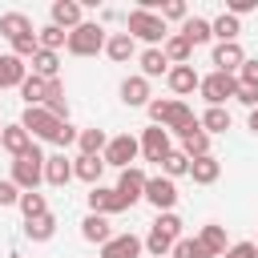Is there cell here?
<instances>
[{
	"mask_svg": "<svg viewBox=\"0 0 258 258\" xmlns=\"http://www.w3.org/2000/svg\"><path fill=\"white\" fill-rule=\"evenodd\" d=\"M121 101L125 105H149L153 97H149V81L145 77H125L121 81Z\"/></svg>",
	"mask_w": 258,
	"mask_h": 258,
	"instance_id": "obj_21",
	"label": "cell"
},
{
	"mask_svg": "<svg viewBox=\"0 0 258 258\" xmlns=\"http://www.w3.org/2000/svg\"><path fill=\"white\" fill-rule=\"evenodd\" d=\"M44 109H48L56 121H69V101H64V89H60V81H48V93H44Z\"/></svg>",
	"mask_w": 258,
	"mask_h": 258,
	"instance_id": "obj_34",
	"label": "cell"
},
{
	"mask_svg": "<svg viewBox=\"0 0 258 258\" xmlns=\"http://www.w3.org/2000/svg\"><path fill=\"white\" fill-rule=\"evenodd\" d=\"M105 44H109L105 28H101V24H93V20H85L81 28H73V32H69V44H64V48H69L73 56H97Z\"/></svg>",
	"mask_w": 258,
	"mask_h": 258,
	"instance_id": "obj_5",
	"label": "cell"
},
{
	"mask_svg": "<svg viewBox=\"0 0 258 258\" xmlns=\"http://www.w3.org/2000/svg\"><path fill=\"white\" fill-rule=\"evenodd\" d=\"M238 85H254V89H258V60L246 56V64L238 69Z\"/></svg>",
	"mask_w": 258,
	"mask_h": 258,
	"instance_id": "obj_45",
	"label": "cell"
},
{
	"mask_svg": "<svg viewBox=\"0 0 258 258\" xmlns=\"http://www.w3.org/2000/svg\"><path fill=\"white\" fill-rule=\"evenodd\" d=\"M169 149H173V145H169V129L149 125V129L141 133V153H145V161H157V165H161V161L169 157Z\"/></svg>",
	"mask_w": 258,
	"mask_h": 258,
	"instance_id": "obj_11",
	"label": "cell"
},
{
	"mask_svg": "<svg viewBox=\"0 0 258 258\" xmlns=\"http://www.w3.org/2000/svg\"><path fill=\"white\" fill-rule=\"evenodd\" d=\"M36 40H40V48H48V52H56L60 44H69V32H64V28H56V24L48 20V24H44V28L36 32Z\"/></svg>",
	"mask_w": 258,
	"mask_h": 258,
	"instance_id": "obj_39",
	"label": "cell"
},
{
	"mask_svg": "<svg viewBox=\"0 0 258 258\" xmlns=\"http://www.w3.org/2000/svg\"><path fill=\"white\" fill-rule=\"evenodd\" d=\"M56 69H60V56H56V52H48V48H36V56H32V77L56 81Z\"/></svg>",
	"mask_w": 258,
	"mask_h": 258,
	"instance_id": "obj_32",
	"label": "cell"
},
{
	"mask_svg": "<svg viewBox=\"0 0 258 258\" xmlns=\"http://www.w3.org/2000/svg\"><path fill=\"white\" fill-rule=\"evenodd\" d=\"M48 12H52V24H56V28H69V32H73V28L85 24V12H81L77 0H52Z\"/></svg>",
	"mask_w": 258,
	"mask_h": 258,
	"instance_id": "obj_15",
	"label": "cell"
},
{
	"mask_svg": "<svg viewBox=\"0 0 258 258\" xmlns=\"http://www.w3.org/2000/svg\"><path fill=\"white\" fill-rule=\"evenodd\" d=\"M44 93H48V81L44 77H24V85H20V97H24V109H32V105H44Z\"/></svg>",
	"mask_w": 258,
	"mask_h": 258,
	"instance_id": "obj_33",
	"label": "cell"
},
{
	"mask_svg": "<svg viewBox=\"0 0 258 258\" xmlns=\"http://www.w3.org/2000/svg\"><path fill=\"white\" fill-rule=\"evenodd\" d=\"M77 145H81V157H101L105 145H109V137H105V129H81Z\"/></svg>",
	"mask_w": 258,
	"mask_h": 258,
	"instance_id": "obj_31",
	"label": "cell"
},
{
	"mask_svg": "<svg viewBox=\"0 0 258 258\" xmlns=\"http://www.w3.org/2000/svg\"><path fill=\"white\" fill-rule=\"evenodd\" d=\"M125 210V202L117 198V189H109V185H93L89 189V214H121Z\"/></svg>",
	"mask_w": 258,
	"mask_h": 258,
	"instance_id": "obj_13",
	"label": "cell"
},
{
	"mask_svg": "<svg viewBox=\"0 0 258 258\" xmlns=\"http://www.w3.org/2000/svg\"><path fill=\"white\" fill-rule=\"evenodd\" d=\"M234 101H242L246 109H258V89H254V85H238V93H234Z\"/></svg>",
	"mask_w": 258,
	"mask_h": 258,
	"instance_id": "obj_46",
	"label": "cell"
},
{
	"mask_svg": "<svg viewBox=\"0 0 258 258\" xmlns=\"http://www.w3.org/2000/svg\"><path fill=\"white\" fill-rule=\"evenodd\" d=\"M218 173H222V161L210 153V157H198V161H189V177L198 181V185H214L218 181Z\"/></svg>",
	"mask_w": 258,
	"mask_h": 258,
	"instance_id": "obj_22",
	"label": "cell"
},
{
	"mask_svg": "<svg viewBox=\"0 0 258 258\" xmlns=\"http://www.w3.org/2000/svg\"><path fill=\"white\" fill-rule=\"evenodd\" d=\"M145 169L141 165H129V169H121V177H117V198L125 202V210L133 206V202H141L145 198Z\"/></svg>",
	"mask_w": 258,
	"mask_h": 258,
	"instance_id": "obj_10",
	"label": "cell"
},
{
	"mask_svg": "<svg viewBox=\"0 0 258 258\" xmlns=\"http://www.w3.org/2000/svg\"><path fill=\"white\" fill-rule=\"evenodd\" d=\"M20 125L28 129V137H32V141H56V133H60V125H64V121H56L44 105H32V109H24Z\"/></svg>",
	"mask_w": 258,
	"mask_h": 258,
	"instance_id": "obj_6",
	"label": "cell"
},
{
	"mask_svg": "<svg viewBox=\"0 0 258 258\" xmlns=\"http://www.w3.org/2000/svg\"><path fill=\"white\" fill-rule=\"evenodd\" d=\"M141 238L137 234H113L105 246H101V258H137L141 254Z\"/></svg>",
	"mask_w": 258,
	"mask_h": 258,
	"instance_id": "obj_14",
	"label": "cell"
},
{
	"mask_svg": "<svg viewBox=\"0 0 258 258\" xmlns=\"http://www.w3.org/2000/svg\"><path fill=\"white\" fill-rule=\"evenodd\" d=\"M24 234H28L32 242H48V238L56 234V218H52V214H44V218H32V222H24Z\"/></svg>",
	"mask_w": 258,
	"mask_h": 258,
	"instance_id": "obj_37",
	"label": "cell"
},
{
	"mask_svg": "<svg viewBox=\"0 0 258 258\" xmlns=\"http://www.w3.org/2000/svg\"><path fill=\"white\" fill-rule=\"evenodd\" d=\"M149 109V117H153V125H161V129H169V133H185V129H194L198 125V117H194V109L185 105V101H149L145 105Z\"/></svg>",
	"mask_w": 258,
	"mask_h": 258,
	"instance_id": "obj_1",
	"label": "cell"
},
{
	"mask_svg": "<svg viewBox=\"0 0 258 258\" xmlns=\"http://www.w3.org/2000/svg\"><path fill=\"white\" fill-rule=\"evenodd\" d=\"M161 52H165L169 64H189V52H194V48H189V40H185L181 32H169L165 44H161Z\"/></svg>",
	"mask_w": 258,
	"mask_h": 258,
	"instance_id": "obj_26",
	"label": "cell"
},
{
	"mask_svg": "<svg viewBox=\"0 0 258 258\" xmlns=\"http://www.w3.org/2000/svg\"><path fill=\"white\" fill-rule=\"evenodd\" d=\"M0 145H4L12 157H24V153H28L36 141H32V137H28V129L16 121V125H4V133H0Z\"/></svg>",
	"mask_w": 258,
	"mask_h": 258,
	"instance_id": "obj_17",
	"label": "cell"
},
{
	"mask_svg": "<svg viewBox=\"0 0 258 258\" xmlns=\"http://www.w3.org/2000/svg\"><path fill=\"white\" fill-rule=\"evenodd\" d=\"M181 238H185V234H181V218L169 210V214H157V222H153V230H149V238H145V250H149L153 258H169Z\"/></svg>",
	"mask_w": 258,
	"mask_h": 258,
	"instance_id": "obj_2",
	"label": "cell"
},
{
	"mask_svg": "<svg viewBox=\"0 0 258 258\" xmlns=\"http://www.w3.org/2000/svg\"><path fill=\"white\" fill-rule=\"evenodd\" d=\"M222 258H258V242H234Z\"/></svg>",
	"mask_w": 258,
	"mask_h": 258,
	"instance_id": "obj_43",
	"label": "cell"
},
{
	"mask_svg": "<svg viewBox=\"0 0 258 258\" xmlns=\"http://www.w3.org/2000/svg\"><path fill=\"white\" fill-rule=\"evenodd\" d=\"M77 137H81V133H77V129H73V125H69V121H64V125H60V133H56V141H52V145H60V149H69V145H77Z\"/></svg>",
	"mask_w": 258,
	"mask_h": 258,
	"instance_id": "obj_47",
	"label": "cell"
},
{
	"mask_svg": "<svg viewBox=\"0 0 258 258\" xmlns=\"http://www.w3.org/2000/svg\"><path fill=\"white\" fill-rule=\"evenodd\" d=\"M198 242L206 246V254L210 258H218V254H226L230 246H226V226H218V222H210V226H202V234H198Z\"/></svg>",
	"mask_w": 258,
	"mask_h": 258,
	"instance_id": "obj_24",
	"label": "cell"
},
{
	"mask_svg": "<svg viewBox=\"0 0 258 258\" xmlns=\"http://www.w3.org/2000/svg\"><path fill=\"white\" fill-rule=\"evenodd\" d=\"M254 8H258V0H230L226 12H230V16H246V12H254Z\"/></svg>",
	"mask_w": 258,
	"mask_h": 258,
	"instance_id": "obj_48",
	"label": "cell"
},
{
	"mask_svg": "<svg viewBox=\"0 0 258 258\" xmlns=\"http://www.w3.org/2000/svg\"><path fill=\"white\" fill-rule=\"evenodd\" d=\"M0 133H4V121H0Z\"/></svg>",
	"mask_w": 258,
	"mask_h": 258,
	"instance_id": "obj_50",
	"label": "cell"
},
{
	"mask_svg": "<svg viewBox=\"0 0 258 258\" xmlns=\"http://www.w3.org/2000/svg\"><path fill=\"white\" fill-rule=\"evenodd\" d=\"M44 149L40 145H32L24 157H12V181H16V189L20 194H32L40 181H44Z\"/></svg>",
	"mask_w": 258,
	"mask_h": 258,
	"instance_id": "obj_4",
	"label": "cell"
},
{
	"mask_svg": "<svg viewBox=\"0 0 258 258\" xmlns=\"http://www.w3.org/2000/svg\"><path fill=\"white\" fill-rule=\"evenodd\" d=\"M101 173H105V157H77L73 161V177H81L89 185H101Z\"/></svg>",
	"mask_w": 258,
	"mask_h": 258,
	"instance_id": "obj_27",
	"label": "cell"
},
{
	"mask_svg": "<svg viewBox=\"0 0 258 258\" xmlns=\"http://www.w3.org/2000/svg\"><path fill=\"white\" fill-rule=\"evenodd\" d=\"M250 129L258 133V109H250Z\"/></svg>",
	"mask_w": 258,
	"mask_h": 258,
	"instance_id": "obj_49",
	"label": "cell"
},
{
	"mask_svg": "<svg viewBox=\"0 0 258 258\" xmlns=\"http://www.w3.org/2000/svg\"><path fill=\"white\" fill-rule=\"evenodd\" d=\"M141 153V141L133 137V133H121V137H109V145H105V165H117V169H129L133 165V157Z\"/></svg>",
	"mask_w": 258,
	"mask_h": 258,
	"instance_id": "obj_7",
	"label": "cell"
},
{
	"mask_svg": "<svg viewBox=\"0 0 258 258\" xmlns=\"http://www.w3.org/2000/svg\"><path fill=\"white\" fill-rule=\"evenodd\" d=\"M214 24V36H218V44H230V40H238V32H242V24H238V16H230V12H222L218 20H210Z\"/></svg>",
	"mask_w": 258,
	"mask_h": 258,
	"instance_id": "obj_36",
	"label": "cell"
},
{
	"mask_svg": "<svg viewBox=\"0 0 258 258\" xmlns=\"http://www.w3.org/2000/svg\"><path fill=\"white\" fill-rule=\"evenodd\" d=\"M105 52H109V60L125 64V60L137 52V40H133L129 32H113V36H109V44H105Z\"/></svg>",
	"mask_w": 258,
	"mask_h": 258,
	"instance_id": "obj_25",
	"label": "cell"
},
{
	"mask_svg": "<svg viewBox=\"0 0 258 258\" xmlns=\"http://www.w3.org/2000/svg\"><path fill=\"white\" fill-rule=\"evenodd\" d=\"M181 36L189 40V48H198V44H206V40L214 36V24H210V20H202V16H189V20L181 24Z\"/></svg>",
	"mask_w": 258,
	"mask_h": 258,
	"instance_id": "obj_29",
	"label": "cell"
},
{
	"mask_svg": "<svg viewBox=\"0 0 258 258\" xmlns=\"http://www.w3.org/2000/svg\"><path fill=\"white\" fill-rule=\"evenodd\" d=\"M165 81H169V89H173L177 97H185V93H194V89L202 85V77L194 73V64H173V69L165 73Z\"/></svg>",
	"mask_w": 258,
	"mask_h": 258,
	"instance_id": "obj_19",
	"label": "cell"
},
{
	"mask_svg": "<svg viewBox=\"0 0 258 258\" xmlns=\"http://www.w3.org/2000/svg\"><path fill=\"white\" fill-rule=\"evenodd\" d=\"M44 181H48V185H69V181H73V161H69L64 153H52V157L44 161Z\"/></svg>",
	"mask_w": 258,
	"mask_h": 258,
	"instance_id": "obj_20",
	"label": "cell"
},
{
	"mask_svg": "<svg viewBox=\"0 0 258 258\" xmlns=\"http://www.w3.org/2000/svg\"><path fill=\"white\" fill-rule=\"evenodd\" d=\"M210 60L218 64V73H234V77H238V69L246 64V52H242L238 40H230V44H214V56H210Z\"/></svg>",
	"mask_w": 258,
	"mask_h": 258,
	"instance_id": "obj_12",
	"label": "cell"
},
{
	"mask_svg": "<svg viewBox=\"0 0 258 258\" xmlns=\"http://www.w3.org/2000/svg\"><path fill=\"white\" fill-rule=\"evenodd\" d=\"M20 214H24V222H32V218H44L48 214V202H44V194H20Z\"/></svg>",
	"mask_w": 258,
	"mask_h": 258,
	"instance_id": "obj_38",
	"label": "cell"
},
{
	"mask_svg": "<svg viewBox=\"0 0 258 258\" xmlns=\"http://www.w3.org/2000/svg\"><path fill=\"white\" fill-rule=\"evenodd\" d=\"M198 89H202V97H206L210 105H222L226 97H234V93H238V77H234V73H218V69H214L210 77H202V85H198Z\"/></svg>",
	"mask_w": 258,
	"mask_h": 258,
	"instance_id": "obj_9",
	"label": "cell"
},
{
	"mask_svg": "<svg viewBox=\"0 0 258 258\" xmlns=\"http://www.w3.org/2000/svg\"><path fill=\"white\" fill-rule=\"evenodd\" d=\"M198 121H202V129H206V133H226V129H230V109L210 105V109H206Z\"/></svg>",
	"mask_w": 258,
	"mask_h": 258,
	"instance_id": "obj_35",
	"label": "cell"
},
{
	"mask_svg": "<svg viewBox=\"0 0 258 258\" xmlns=\"http://www.w3.org/2000/svg\"><path fill=\"white\" fill-rule=\"evenodd\" d=\"M125 32H129L133 40H145L149 48H157V44H165V36H169V28H165V20H161L157 12H145V8H133V12L125 16Z\"/></svg>",
	"mask_w": 258,
	"mask_h": 258,
	"instance_id": "obj_3",
	"label": "cell"
},
{
	"mask_svg": "<svg viewBox=\"0 0 258 258\" xmlns=\"http://www.w3.org/2000/svg\"><path fill=\"white\" fill-rule=\"evenodd\" d=\"M137 64H141V77H145V81H149V77L169 73V60H165V52H161V48H145V52L137 56Z\"/></svg>",
	"mask_w": 258,
	"mask_h": 258,
	"instance_id": "obj_30",
	"label": "cell"
},
{
	"mask_svg": "<svg viewBox=\"0 0 258 258\" xmlns=\"http://www.w3.org/2000/svg\"><path fill=\"white\" fill-rule=\"evenodd\" d=\"M0 206H20V189H16V181L8 177V181H0Z\"/></svg>",
	"mask_w": 258,
	"mask_h": 258,
	"instance_id": "obj_44",
	"label": "cell"
},
{
	"mask_svg": "<svg viewBox=\"0 0 258 258\" xmlns=\"http://www.w3.org/2000/svg\"><path fill=\"white\" fill-rule=\"evenodd\" d=\"M145 202L157 210V214H169L173 206H177V185H173V177H149L145 181Z\"/></svg>",
	"mask_w": 258,
	"mask_h": 258,
	"instance_id": "obj_8",
	"label": "cell"
},
{
	"mask_svg": "<svg viewBox=\"0 0 258 258\" xmlns=\"http://www.w3.org/2000/svg\"><path fill=\"white\" fill-rule=\"evenodd\" d=\"M81 238H85V242H101V246H105V242L113 238L109 218H105V214H89V218L81 222Z\"/></svg>",
	"mask_w": 258,
	"mask_h": 258,
	"instance_id": "obj_23",
	"label": "cell"
},
{
	"mask_svg": "<svg viewBox=\"0 0 258 258\" xmlns=\"http://www.w3.org/2000/svg\"><path fill=\"white\" fill-rule=\"evenodd\" d=\"M28 77V64L12 52H0V89H20Z\"/></svg>",
	"mask_w": 258,
	"mask_h": 258,
	"instance_id": "obj_16",
	"label": "cell"
},
{
	"mask_svg": "<svg viewBox=\"0 0 258 258\" xmlns=\"http://www.w3.org/2000/svg\"><path fill=\"white\" fill-rule=\"evenodd\" d=\"M169 258H210V254H206V246H202L198 238H181V242L173 246Z\"/></svg>",
	"mask_w": 258,
	"mask_h": 258,
	"instance_id": "obj_41",
	"label": "cell"
},
{
	"mask_svg": "<svg viewBox=\"0 0 258 258\" xmlns=\"http://www.w3.org/2000/svg\"><path fill=\"white\" fill-rule=\"evenodd\" d=\"M161 20H189V8L181 0H169V4H161Z\"/></svg>",
	"mask_w": 258,
	"mask_h": 258,
	"instance_id": "obj_42",
	"label": "cell"
},
{
	"mask_svg": "<svg viewBox=\"0 0 258 258\" xmlns=\"http://www.w3.org/2000/svg\"><path fill=\"white\" fill-rule=\"evenodd\" d=\"M0 32H4L8 40H20V36L32 32V20H28L24 12H4V16H0Z\"/></svg>",
	"mask_w": 258,
	"mask_h": 258,
	"instance_id": "obj_28",
	"label": "cell"
},
{
	"mask_svg": "<svg viewBox=\"0 0 258 258\" xmlns=\"http://www.w3.org/2000/svg\"><path fill=\"white\" fill-rule=\"evenodd\" d=\"M161 173H165V177H181V173H189V157H185L181 149H169V157L161 161Z\"/></svg>",
	"mask_w": 258,
	"mask_h": 258,
	"instance_id": "obj_40",
	"label": "cell"
},
{
	"mask_svg": "<svg viewBox=\"0 0 258 258\" xmlns=\"http://www.w3.org/2000/svg\"><path fill=\"white\" fill-rule=\"evenodd\" d=\"M181 153H185L189 161H198V157H210V133L202 129V121H198L194 129H185V133H181Z\"/></svg>",
	"mask_w": 258,
	"mask_h": 258,
	"instance_id": "obj_18",
	"label": "cell"
}]
</instances>
